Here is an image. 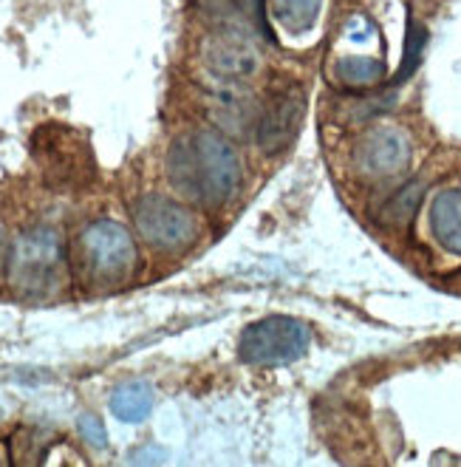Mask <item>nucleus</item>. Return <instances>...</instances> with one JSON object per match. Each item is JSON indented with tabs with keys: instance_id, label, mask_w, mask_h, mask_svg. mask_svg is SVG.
<instances>
[{
	"instance_id": "nucleus-1",
	"label": "nucleus",
	"mask_w": 461,
	"mask_h": 467,
	"mask_svg": "<svg viewBox=\"0 0 461 467\" xmlns=\"http://www.w3.org/2000/svg\"><path fill=\"white\" fill-rule=\"evenodd\" d=\"M168 179L179 196L207 210L227 204L241 184L238 150L219 130H190L168 150Z\"/></svg>"
},
{
	"instance_id": "nucleus-2",
	"label": "nucleus",
	"mask_w": 461,
	"mask_h": 467,
	"mask_svg": "<svg viewBox=\"0 0 461 467\" xmlns=\"http://www.w3.org/2000/svg\"><path fill=\"white\" fill-rule=\"evenodd\" d=\"M9 286L17 297L48 300L66 289L68 253L60 230L32 227L15 238L9 250Z\"/></svg>"
},
{
	"instance_id": "nucleus-3",
	"label": "nucleus",
	"mask_w": 461,
	"mask_h": 467,
	"mask_svg": "<svg viewBox=\"0 0 461 467\" xmlns=\"http://www.w3.org/2000/svg\"><path fill=\"white\" fill-rule=\"evenodd\" d=\"M77 266L94 289H117L139 266V246L130 230L114 218H97L77 238Z\"/></svg>"
},
{
	"instance_id": "nucleus-4",
	"label": "nucleus",
	"mask_w": 461,
	"mask_h": 467,
	"mask_svg": "<svg viewBox=\"0 0 461 467\" xmlns=\"http://www.w3.org/2000/svg\"><path fill=\"white\" fill-rule=\"evenodd\" d=\"M312 346V328L289 315H269L241 332L238 357L252 366H286L301 360Z\"/></svg>"
},
{
	"instance_id": "nucleus-5",
	"label": "nucleus",
	"mask_w": 461,
	"mask_h": 467,
	"mask_svg": "<svg viewBox=\"0 0 461 467\" xmlns=\"http://www.w3.org/2000/svg\"><path fill=\"white\" fill-rule=\"evenodd\" d=\"M133 224L156 253H184L199 241V215L168 196H142L133 204Z\"/></svg>"
},
{
	"instance_id": "nucleus-6",
	"label": "nucleus",
	"mask_w": 461,
	"mask_h": 467,
	"mask_svg": "<svg viewBox=\"0 0 461 467\" xmlns=\"http://www.w3.org/2000/svg\"><path fill=\"white\" fill-rule=\"evenodd\" d=\"M411 140L399 128L365 130L354 145V168L368 182H388L408 171Z\"/></svg>"
},
{
	"instance_id": "nucleus-7",
	"label": "nucleus",
	"mask_w": 461,
	"mask_h": 467,
	"mask_svg": "<svg viewBox=\"0 0 461 467\" xmlns=\"http://www.w3.org/2000/svg\"><path fill=\"white\" fill-rule=\"evenodd\" d=\"M303 114V97L297 91H281L269 99L261 117L258 128V142L266 153H275L286 145V140L294 133L297 122Z\"/></svg>"
},
{
	"instance_id": "nucleus-8",
	"label": "nucleus",
	"mask_w": 461,
	"mask_h": 467,
	"mask_svg": "<svg viewBox=\"0 0 461 467\" xmlns=\"http://www.w3.org/2000/svg\"><path fill=\"white\" fill-rule=\"evenodd\" d=\"M427 227L445 253L461 258V187H445L433 196Z\"/></svg>"
},
{
	"instance_id": "nucleus-9",
	"label": "nucleus",
	"mask_w": 461,
	"mask_h": 467,
	"mask_svg": "<svg viewBox=\"0 0 461 467\" xmlns=\"http://www.w3.org/2000/svg\"><path fill=\"white\" fill-rule=\"evenodd\" d=\"M204 57L210 63V68H215L224 77H247L255 71L258 60L255 51L250 48V43L238 37V35H219L207 43Z\"/></svg>"
},
{
	"instance_id": "nucleus-10",
	"label": "nucleus",
	"mask_w": 461,
	"mask_h": 467,
	"mask_svg": "<svg viewBox=\"0 0 461 467\" xmlns=\"http://www.w3.org/2000/svg\"><path fill=\"white\" fill-rule=\"evenodd\" d=\"M108 408H111V414L119 422H128V425L145 422L150 417V410H153V389H150V382H145V379L122 382V386H117L111 391Z\"/></svg>"
},
{
	"instance_id": "nucleus-11",
	"label": "nucleus",
	"mask_w": 461,
	"mask_h": 467,
	"mask_svg": "<svg viewBox=\"0 0 461 467\" xmlns=\"http://www.w3.org/2000/svg\"><path fill=\"white\" fill-rule=\"evenodd\" d=\"M323 0H269V15L289 35H306L317 23Z\"/></svg>"
},
{
	"instance_id": "nucleus-12",
	"label": "nucleus",
	"mask_w": 461,
	"mask_h": 467,
	"mask_svg": "<svg viewBox=\"0 0 461 467\" xmlns=\"http://www.w3.org/2000/svg\"><path fill=\"white\" fill-rule=\"evenodd\" d=\"M334 77L348 88H374L385 79V63L376 57H340Z\"/></svg>"
},
{
	"instance_id": "nucleus-13",
	"label": "nucleus",
	"mask_w": 461,
	"mask_h": 467,
	"mask_svg": "<svg viewBox=\"0 0 461 467\" xmlns=\"http://www.w3.org/2000/svg\"><path fill=\"white\" fill-rule=\"evenodd\" d=\"M419 199H422V184H408L391 199V204L385 210V218L391 224L408 222V218L414 215V210H416V204H419Z\"/></svg>"
},
{
	"instance_id": "nucleus-14",
	"label": "nucleus",
	"mask_w": 461,
	"mask_h": 467,
	"mask_svg": "<svg viewBox=\"0 0 461 467\" xmlns=\"http://www.w3.org/2000/svg\"><path fill=\"white\" fill-rule=\"evenodd\" d=\"M425 37H427V35H425L422 26L411 20V26H408V43H405V66H402V71L396 74V82L414 74V68H416V63H419V57H422Z\"/></svg>"
},
{
	"instance_id": "nucleus-15",
	"label": "nucleus",
	"mask_w": 461,
	"mask_h": 467,
	"mask_svg": "<svg viewBox=\"0 0 461 467\" xmlns=\"http://www.w3.org/2000/svg\"><path fill=\"white\" fill-rule=\"evenodd\" d=\"M77 431H79V436H83L91 448H108V431H105L99 417L83 414V417L77 420Z\"/></svg>"
},
{
	"instance_id": "nucleus-16",
	"label": "nucleus",
	"mask_w": 461,
	"mask_h": 467,
	"mask_svg": "<svg viewBox=\"0 0 461 467\" xmlns=\"http://www.w3.org/2000/svg\"><path fill=\"white\" fill-rule=\"evenodd\" d=\"M241 4H252L255 9H261V4H263V0H241Z\"/></svg>"
}]
</instances>
